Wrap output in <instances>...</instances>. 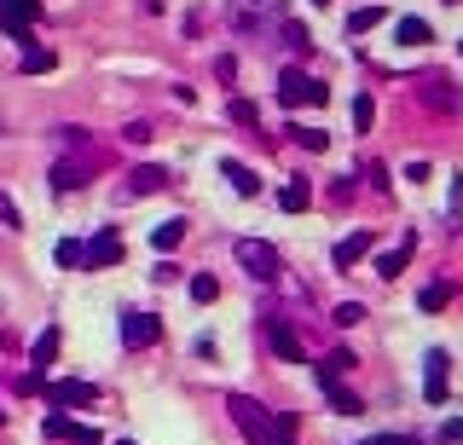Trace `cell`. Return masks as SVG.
Listing matches in <instances>:
<instances>
[{"label":"cell","instance_id":"cell-15","mask_svg":"<svg viewBox=\"0 0 463 445\" xmlns=\"http://www.w3.org/2000/svg\"><path fill=\"white\" fill-rule=\"evenodd\" d=\"M58 341H64V336H58V324H46L41 336H35V348H29V370H35V376H46V365L58 358Z\"/></svg>","mask_w":463,"mask_h":445},{"label":"cell","instance_id":"cell-35","mask_svg":"<svg viewBox=\"0 0 463 445\" xmlns=\"http://www.w3.org/2000/svg\"><path fill=\"white\" fill-rule=\"evenodd\" d=\"M46 388V376H35V370H23V376H18V393H41Z\"/></svg>","mask_w":463,"mask_h":445},{"label":"cell","instance_id":"cell-13","mask_svg":"<svg viewBox=\"0 0 463 445\" xmlns=\"http://www.w3.org/2000/svg\"><path fill=\"white\" fill-rule=\"evenodd\" d=\"M371 231H353V238H342V243H336V249H331V261H336V272H348L353 261H365V255H371Z\"/></svg>","mask_w":463,"mask_h":445},{"label":"cell","instance_id":"cell-6","mask_svg":"<svg viewBox=\"0 0 463 445\" xmlns=\"http://www.w3.org/2000/svg\"><path fill=\"white\" fill-rule=\"evenodd\" d=\"M35 23H41V0H6V6H0V29H6L12 41H29Z\"/></svg>","mask_w":463,"mask_h":445},{"label":"cell","instance_id":"cell-8","mask_svg":"<svg viewBox=\"0 0 463 445\" xmlns=\"http://www.w3.org/2000/svg\"><path fill=\"white\" fill-rule=\"evenodd\" d=\"M41 399L53 405V411H70V405H93V399H99V388H93V382H46Z\"/></svg>","mask_w":463,"mask_h":445},{"label":"cell","instance_id":"cell-29","mask_svg":"<svg viewBox=\"0 0 463 445\" xmlns=\"http://www.w3.org/2000/svg\"><path fill=\"white\" fill-rule=\"evenodd\" d=\"M215 295H221V283H215L209 272H198V278H191V301H198V306H209Z\"/></svg>","mask_w":463,"mask_h":445},{"label":"cell","instance_id":"cell-39","mask_svg":"<svg viewBox=\"0 0 463 445\" xmlns=\"http://www.w3.org/2000/svg\"><path fill=\"white\" fill-rule=\"evenodd\" d=\"M446 6H463V0H446Z\"/></svg>","mask_w":463,"mask_h":445},{"label":"cell","instance_id":"cell-20","mask_svg":"<svg viewBox=\"0 0 463 445\" xmlns=\"http://www.w3.org/2000/svg\"><path fill=\"white\" fill-rule=\"evenodd\" d=\"M324 399H331V411H342V416H359L365 411V399L353 388H342V382H324Z\"/></svg>","mask_w":463,"mask_h":445},{"label":"cell","instance_id":"cell-12","mask_svg":"<svg viewBox=\"0 0 463 445\" xmlns=\"http://www.w3.org/2000/svg\"><path fill=\"white\" fill-rule=\"evenodd\" d=\"M411 249H417V231H406V238H400V249H383V255H376V278H400L406 261H411Z\"/></svg>","mask_w":463,"mask_h":445},{"label":"cell","instance_id":"cell-42","mask_svg":"<svg viewBox=\"0 0 463 445\" xmlns=\"http://www.w3.org/2000/svg\"><path fill=\"white\" fill-rule=\"evenodd\" d=\"M458 46H463V41H458Z\"/></svg>","mask_w":463,"mask_h":445},{"label":"cell","instance_id":"cell-9","mask_svg":"<svg viewBox=\"0 0 463 445\" xmlns=\"http://www.w3.org/2000/svg\"><path fill=\"white\" fill-rule=\"evenodd\" d=\"M116 261H122V231L116 226L99 231V238L81 249V266H88V272H105V266H116Z\"/></svg>","mask_w":463,"mask_h":445},{"label":"cell","instance_id":"cell-27","mask_svg":"<svg viewBox=\"0 0 463 445\" xmlns=\"http://www.w3.org/2000/svg\"><path fill=\"white\" fill-rule=\"evenodd\" d=\"M446 301H452V283H429V290L417 295V306H423V313H441Z\"/></svg>","mask_w":463,"mask_h":445},{"label":"cell","instance_id":"cell-33","mask_svg":"<svg viewBox=\"0 0 463 445\" xmlns=\"http://www.w3.org/2000/svg\"><path fill=\"white\" fill-rule=\"evenodd\" d=\"M359 318H365L359 301H342V306H336V324H359Z\"/></svg>","mask_w":463,"mask_h":445},{"label":"cell","instance_id":"cell-37","mask_svg":"<svg viewBox=\"0 0 463 445\" xmlns=\"http://www.w3.org/2000/svg\"><path fill=\"white\" fill-rule=\"evenodd\" d=\"M0 220H6V226H23V220H18V208H12V197H0Z\"/></svg>","mask_w":463,"mask_h":445},{"label":"cell","instance_id":"cell-21","mask_svg":"<svg viewBox=\"0 0 463 445\" xmlns=\"http://www.w3.org/2000/svg\"><path fill=\"white\" fill-rule=\"evenodd\" d=\"M394 41H400V46H429L434 29H429L423 18H400V23H394Z\"/></svg>","mask_w":463,"mask_h":445},{"label":"cell","instance_id":"cell-7","mask_svg":"<svg viewBox=\"0 0 463 445\" xmlns=\"http://www.w3.org/2000/svg\"><path fill=\"white\" fill-rule=\"evenodd\" d=\"M261 330H266V341H273V353H278V358H290V365H307V348L296 341V330H290L278 313H266V318H261Z\"/></svg>","mask_w":463,"mask_h":445},{"label":"cell","instance_id":"cell-11","mask_svg":"<svg viewBox=\"0 0 463 445\" xmlns=\"http://www.w3.org/2000/svg\"><path fill=\"white\" fill-rule=\"evenodd\" d=\"M168 185H174L168 168L145 163V168H133V174H128V197H156V191H168Z\"/></svg>","mask_w":463,"mask_h":445},{"label":"cell","instance_id":"cell-24","mask_svg":"<svg viewBox=\"0 0 463 445\" xmlns=\"http://www.w3.org/2000/svg\"><path fill=\"white\" fill-rule=\"evenodd\" d=\"M296 411H273V445H296Z\"/></svg>","mask_w":463,"mask_h":445},{"label":"cell","instance_id":"cell-36","mask_svg":"<svg viewBox=\"0 0 463 445\" xmlns=\"http://www.w3.org/2000/svg\"><path fill=\"white\" fill-rule=\"evenodd\" d=\"M359 445H417L411 434H376V440H359Z\"/></svg>","mask_w":463,"mask_h":445},{"label":"cell","instance_id":"cell-14","mask_svg":"<svg viewBox=\"0 0 463 445\" xmlns=\"http://www.w3.org/2000/svg\"><path fill=\"white\" fill-rule=\"evenodd\" d=\"M46 440H76V445H99V434H93V428L70 423L64 411H53V416H46Z\"/></svg>","mask_w":463,"mask_h":445},{"label":"cell","instance_id":"cell-10","mask_svg":"<svg viewBox=\"0 0 463 445\" xmlns=\"http://www.w3.org/2000/svg\"><path fill=\"white\" fill-rule=\"evenodd\" d=\"M156 336H163V318L156 313H128L122 318V348H151Z\"/></svg>","mask_w":463,"mask_h":445},{"label":"cell","instance_id":"cell-3","mask_svg":"<svg viewBox=\"0 0 463 445\" xmlns=\"http://www.w3.org/2000/svg\"><path fill=\"white\" fill-rule=\"evenodd\" d=\"M226 18L238 35H255L261 23H284V0H226Z\"/></svg>","mask_w":463,"mask_h":445},{"label":"cell","instance_id":"cell-17","mask_svg":"<svg viewBox=\"0 0 463 445\" xmlns=\"http://www.w3.org/2000/svg\"><path fill=\"white\" fill-rule=\"evenodd\" d=\"M88 174H93V163H58L53 168V191H81Z\"/></svg>","mask_w":463,"mask_h":445},{"label":"cell","instance_id":"cell-32","mask_svg":"<svg viewBox=\"0 0 463 445\" xmlns=\"http://www.w3.org/2000/svg\"><path fill=\"white\" fill-rule=\"evenodd\" d=\"M122 139H128V145H151V122H128V128H122Z\"/></svg>","mask_w":463,"mask_h":445},{"label":"cell","instance_id":"cell-34","mask_svg":"<svg viewBox=\"0 0 463 445\" xmlns=\"http://www.w3.org/2000/svg\"><path fill=\"white\" fill-rule=\"evenodd\" d=\"M284 46H296V53L307 46V29H301V23H290V18H284Z\"/></svg>","mask_w":463,"mask_h":445},{"label":"cell","instance_id":"cell-18","mask_svg":"<svg viewBox=\"0 0 463 445\" xmlns=\"http://www.w3.org/2000/svg\"><path fill=\"white\" fill-rule=\"evenodd\" d=\"M221 174L232 180V191H238V197H261V180H255V168H243V163H232V156H226Z\"/></svg>","mask_w":463,"mask_h":445},{"label":"cell","instance_id":"cell-26","mask_svg":"<svg viewBox=\"0 0 463 445\" xmlns=\"http://www.w3.org/2000/svg\"><path fill=\"white\" fill-rule=\"evenodd\" d=\"M284 133L301 145V151H324V145H331V133H324V128H284Z\"/></svg>","mask_w":463,"mask_h":445},{"label":"cell","instance_id":"cell-2","mask_svg":"<svg viewBox=\"0 0 463 445\" xmlns=\"http://www.w3.org/2000/svg\"><path fill=\"white\" fill-rule=\"evenodd\" d=\"M232 255H238V266L249 272L255 283H278V272H284V266H278V249H273V243H261V238H238V243H232Z\"/></svg>","mask_w":463,"mask_h":445},{"label":"cell","instance_id":"cell-30","mask_svg":"<svg viewBox=\"0 0 463 445\" xmlns=\"http://www.w3.org/2000/svg\"><path fill=\"white\" fill-rule=\"evenodd\" d=\"M371 122H376V105H371V98L359 93V98H353V128L365 133V128H371Z\"/></svg>","mask_w":463,"mask_h":445},{"label":"cell","instance_id":"cell-4","mask_svg":"<svg viewBox=\"0 0 463 445\" xmlns=\"http://www.w3.org/2000/svg\"><path fill=\"white\" fill-rule=\"evenodd\" d=\"M324 98H331V88H324V81H313L307 70H284V76H278V105H284V110H296V105H324Z\"/></svg>","mask_w":463,"mask_h":445},{"label":"cell","instance_id":"cell-41","mask_svg":"<svg viewBox=\"0 0 463 445\" xmlns=\"http://www.w3.org/2000/svg\"><path fill=\"white\" fill-rule=\"evenodd\" d=\"M0 6H6V0H0Z\"/></svg>","mask_w":463,"mask_h":445},{"label":"cell","instance_id":"cell-23","mask_svg":"<svg viewBox=\"0 0 463 445\" xmlns=\"http://www.w3.org/2000/svg\"><path fill=\"white\" fill-rule=\"evenodd\" d=\"M383 18H388L383 6H359V12H353V18H348V35H371V29H376V23H383Z\"/></svg>","mask_w":463,"mask_h":445},{"label":"cell","instance_id":"cell-38","mask_svg":"<svg viewBox=\"0 0 463 445\" xmlns=\"http://www.w3.org/2000/svg\"><path fill=\"white\" fill-rule=\"evenodd\" d=\"M313 6H331V0H313Z\"/></svg>","mask_w":463,"mask_h":445},{"label":"cell","instance_id":"cell-5","mask_svg":"<svg viewBox=\"0 0 463 445\" xmlns=\"http://www.w3.org/2000/svg\"><path fill=\"white\" fill-rule=\"evenodd\" d=\"M446 388H452V358H446L441 348H429L423 353V399L446 405Z\"/></svg>","mask_w":463,"mask_h":445},{"label":"cell","instance_id":"cell-16","mask_svg":"<svg viewBox=\"0 0 463 445\" xmlns=\"http://www.w3.org/2000/svg\"><path fill=\"white\" fill-rule=\"evenodd\" d=\"M423 105H429V110H458L452 76H429V81H423Z\"/></svg>","mask_w":463,"mask_h":445},{"label":"cell","instance_id":"cell-40","mask_svg":"<svg viewBox=\"0 0 463 445\" xmlns=\"http://www.w3.org/2000/svg\"><path fill=\"white\" fill-rule=\"evenodd\" d=\"M116 445H133V440H116Z\"/></svg>","mask_w":463,"mask_h":445},{"label":"cell","instance_id":"cell-19","mask_svg":"<svg viewBox=\"0 0 463 445\" xmlns=\"http://www.w3.org/2000/svg\"><path fill=\"white\" fill-rule=\"evenodd\" d=\"M307 203H313V185H307V180H284V191H278V208H284V214H301Z\"/></svg>","mask_w":463,"mask_h":445},{"label":"cell","instance_id":"cell-22","mask_svg":"<svg viewBox=\"0 0 463 445\" xmlns=\"http://www.w3.org/2000/svg\"><path fill=\"white\" fill-rule=\"evenodd\" d=\"M180 238H186V220H163V226H151V243H156L163 255H174Z\"/></svg>","mask_w":463,"mask_h":445},{"label":"cell","instance_id":"cell-28","mask_svg":"<svg viewBox=\"0 0 463 445\" xmlns=\"http://www.w3.org/2000/svg\"><path fill=\"white\" fill-rule=\"evenodd\" d=\"M226 116L238 122V128H255V122H261V110H255L249 98H232V105H226Z\"/></svg>","mask_w":463,"mask_h":445},{"label":"cell","instance_id":"cell-1","mask_svg":"<svg viewBox=\"0 0 463 445\" xmlns=\"http://www.w3.org/2000/svg\"><path fill=\"white\" fill-rule=\"evenodd\" d=\"M226 411H232V423L243 428V440H249V445H273V411H266V405H255L249 393H232Z\"/></svg>","mask_w":463,"mask_h":445},{"label":"cell","instance_id":"cell-25","mask_svg":"<svg viewBox=\"0 0 463 445\" xmlns=\"http://www.w3.org/2000/svg\"><path fill=\"white\" fill-rule=\"evenodd\" d=\"M53 64H58V58L46 53V46H29V53H23V64H18V70H23V76H46V70H53Z\"/></svg>","mask_w":463,"mask_h":445},{"label":"cell","instance_id":"cell-31","mask_svg":"<svg viewBox=\"0 0 463 445\" xmlns=\"http://www.w3.org/2000/svg\"><path fill=\"white\" fill-rule=\"evenodd\" d=\"M53 261H58V266H81V243H76V238H64V243L53 249Z\"/></svg>","mask_w":463,"mask_h":445}]
</instances>
